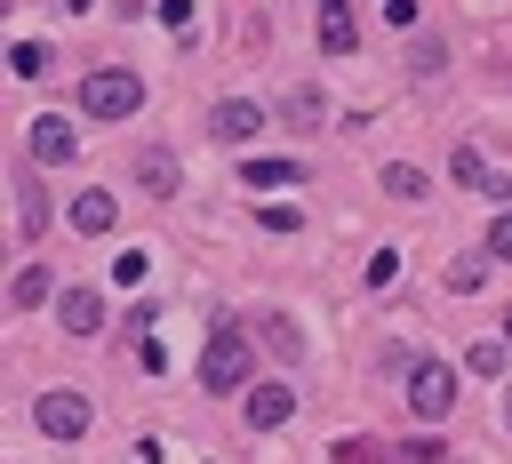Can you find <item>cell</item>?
Listing matches in <instances>:
<instances>
[{
  "instance_id": "6da1fadb",
  "label": "cell",
  "mask_w": 512,
  "mask_h": 464,
  "mask_svg": "<svg viewBox=\"0 0 512 464\" xmlns=\"http://www.w3.org/2000/svg\"><path fill=\"white\" fill-rule=\"evenodd\" d=\"M136 104H144V80H136V72H112V64H104V72L80 80V112H88V120H128Z\"/></svg>"
},
{
  "instance_id": "7a4b0ae2",
  "label": "cell",
  "mask_w": 512,
  "mask_h": 464,
  "mask_svg": "<svg viewBox=\"0 0 512 464\" xmlns=\"http://www.w3.org/2000/svg\"><path fill=\"white\" fill-rule=\"evenodd\" d=\"M248 344H240V328H216L208 336V352H200V384L208 392H248Z\"/></svg>"
},
{
  "instance_id": "3957f363",
  "label": "cell",
  "mask_w": 512,
  "mask_h": 464,
  "mask_svg": "<svg viewBox=\"0 0 512 464\" xmlns=\"http://www.w3.org/2000/svg\"><path fill=\"white\" fill-rule=\"evenodd\" d=\"M448 400H456V368H440V360H408V408L432 424V416H448Z\"/></svg>"
},
{
  "instance_id": "277c9868",
  "label": "cell",
  "mask_w": 512,
  "mask_h": 464,
  "mask_svg": "<svg viewBox=\"0 0 512 464\" xmlns=\"http://www.w3.org/2000/svg\"><path fill=\"white\" fill-rule=\"evenodd\" d=\"M32 424H40L48 440H80V432H88V400H80V392H40V400H32Z\"/></svg>"
},
{
  "instance_id": "5b68a950",
  "label": "cell",
  "mask_w": 512,
  "mask_h": 464,
  "mask_svg": "<svg viewBox=\"0 0 512 464\" xmlns=\"http://www.w3.org/2000/svg\"><path fill=\"white\" fill-rule=\"evenodd\" d=\"M240 416H248V432H280V424L296 416V392H288V384H248V392H240Z\"/></svg>"
},
{
  "instance_id": "8992f818",
  "label": "cell",
  "mask_w": 512,
  "mask_h": 464,
  "mask_svg": "<svg viewBox=\"0 0 512 464\" xmlns=\"http://www.w3.org/2000/svg\"><path fill=\"white\" fill-rule=\"evenodd\" d=\"M264 128V104H248V96H224V104H208V136L216 144H248Z\"/></svg>"
},
{
  "instance_id": "52a82bcc",
  "label": "cell",
  "mask_w": 512,
  "mask_h": 464,
  "mask_svg": "<svg viewBox=\"0 0 512 464\" xmlns=\"http://www.w3.org/2000/svg\"><path fill=\"white\" fill-rule=\"evenodd\" d=\"M32 160H48V168L72 160V120H64V112H40V120H32Z\"/></svg>"
},
{
  "instance_id": "ba28073f",
  "label": "cell",
  "mask_w": 512,
  "mask_h": 464,
  "mask_svg": "<svg viewBox=\"0 0 512 464\" xmlns=\"http://www.w3.org/2000/svg\"><path fill=\"white\" fill-rule=\"evenodd\" d=\"M136 184L168 200V192H176V152H168V144H144V152H136Z\"/></svg>"
},
{
  "instance_id": "9c48e42d",
  "label": "cell",
  "mask_w": 512,
  "mask_h": 464,
  "mask_svg": "<svg viewBox=\"0 0 512 464\" xmlns=\"http://www.w3.org/2000/svg\"><path fill=\"white\" fill-rule=\"evenodd\" d=\"M56 320H64L72 336H96V328H104V296H96V288H64V312H56Z\"/></svg>"
},
{
  "instance_id": "30bf717a",
  "label": "cell",
  "mask_w": 512,
  "mask_h": 464,
  "mask_svg": "<svg viewBox=\"0 0 512 464\" xmlns=\"http://www.w3.org/2000/svg\"><path fill=\"white\" fill-rule=\"evenodd\" d=\"M352 40H360V32H352V8H344V0H320V48H328V56H352Z\"/></svg>"
},
{
  "instance_id": "8fae6325",
  "label": "cell",
  "mask_w": 512,
  "mask_h": 464,
  "mask_svg": "<svg viewBox=\"0 0 512 464\" xmlns=\"http://www.w3.org/2000/svg\"><path fill=\"white\" fill-rule=\"evenodd\" d=\"M16 232H24V240L48 232V192H40V184H16Z\"/></svg>"
},
{
  "instance_id": "7c38bea8",
  "label": "cell",
  "mask_w": 512,
  "mask_h": 464,
  "mask_svg": "<svg viewBox=\"0 0 512 464\" xmlns=\"http://www.w3.org/2000/svg\"><path fill=\"white\" fill-rule=\"evenodd\" d=\"M264 344H272V360H288V368L304 360V336H296V320H288V312H264Z\"/></svg>"
},
{
  "instance_id": "4fadbf2b",
  "label": "cell",
  "mask_w": 512,
  "mask_h": 464,
  "mask_svg": "<svg viewBox=\"0 0 512 464\" xmlns=\"http://www.w3.org/2000/svg\"><path fill=\"white\" fill-rule=\"evenodd\" d=\"M112 216H120L112 192H80V200H72V224H80V232H112Z\"/></svg>"
},
{
  "instance_id": "5bb4252c",
  "label": "cell",
  "mask_w": 512,
  "mask_h": 464,
  "mask_svg": "<svg viewBox=\"0 0 512 464\" xmlns=\"http://www.w3.org/2000/svg\"><path fill=\"white\" fill-rule=\"evenodd\" d=\"M240 184H256V192H272V184H296V160H248V168H240Z\"/></svg>"
},
{
  "instance_id": "9a60e30c",
  "label": "cell",
  "mask_w": 512,
  "mask_h": 464,
  "mask_svg": "<svg viewBox=\"0 0 512 464\" xmlns=\"http://www.w3.org/2000/svg\"><path fill=\"white\" fill-rule=\"evenodd\" d=\"M288 128H320V88H288Z\"/></svg>"
},
{
  "instance_id": "2e32d148",
  "label": "cell",
  "mask_w": 512,
  "mask_h": 464,
  "mask_svg": "<svg viewBox=\"0 0 512 464\" xmlns=\"http://www.w3.org/2000/svg\"><path fill=\"white\" fill-rule=\"evenodd\" d=\"M448 168H456V184H480V192H488V184H496V176H488V168H480V152H472V144H456V160H448Z\"/></svg>"
},
{
  "instance_id": "e0dca14e",
  "label": "cell",
  "mask_w": 512,
  "mask_h": 464,
  "mask_svg": "<svg viewBox=\"0 0 512 464\" xmlns=\"http://www.w3.org/2000/svg\"><path fill=\"white\" fill-rule=\"evenodd\" d=\"M384 184H392V192H400V200H424V192H432V184H424V176H416V168H408V160H392V168H384Z\"/></svg>"
},
{
  "instance_id": "ac0fdd59",
  "label": "cell",
  "mask_w": 512,
  "mask_h": 464,
  "mask_svg": "<svg viewBox=\"0 0 512 464\" xmlns=\"http://www.w3.org/2000/svg\"><path fill=\"white\" fill-rule=\"evenodd\" d=\"M40 296H48V272H40V264H24V272H16V288H8V304H40Z\"/></svg>"
},
{
  "instance_id": "d6986e66",
  "label": "cell",
  "mask_w": 512,
  "mask_h": 464,
  "mask_svg": "<svg viewBox=\"0 0 512 464\" xmlns=\"http://www.w3.org/2000/svg\"><path fill=\"white\" fill-rule=\"evenodd\" d=\"M480 272H488V264H480V256H456V264H448V288H456V296H464V288H480Z\"/></svg>"
},
{
  "instance_id": "ffe728a7",
  "label": "cell",
  "mask_w": 512,
  "mask_h": 464,
  "mask_svg": "<svg viewBox=\"0 0 512 464\" xmlns=\"http://www.w3.org/2000/svg\"><path fill=\"white\" fill-rule=\"evenodd\" d=\"M464 368H472V376H496V368H504V344H472Z\"/></svg>"
},
{
  "instance_id": "44dd1931",
  "label": "cell",
  "mask_w": 512,
  "mask_h": 464,
  "mask_svg": "<svg viewBox=\"0 0 512 464\" xmlns=\"http://www.w3.org/2000/svg\"><path fill=\"white\" fill-rule=\"evenodd\" d=\"M16 72H24V80H40V72H48V48H40V40H24V48H16Z\"/></svg>"
},
{
  "instance_id": "7402d4cb",
  "label": "cell",
  "mask_w": 512,
  "mask_h": 464,
  "mask_svg": "<svg viewBox=\"0 0 512 464\" xmlns=\"http://www.w3.org/2000/svg\"><path fill=\"white\" fill-rule=\"evenodd\" d=\"M336 464H384V448H376V440H344V448H336Z\"/></svg>"
},
{
  "instance_id": "603a6c76",
  "label": "cell",
  "mask_w": 512,
  "mask_h": 464,
  "mask_svg": "<svg viewBox=\"0 0 512 464\" xmlns=\"http://www.w3.org/2000/svg\"><path fill=\"white\" fill-rule=\"evenodd\" d=\"M488 256H504V264H512V216H496V232H488Z\"/></svg>"
},
{
  "instance_id": "cb8c5ba5",
  "label": "cell",
  "mask_w": 512,
  "mask_h": 464,
  "mask_svg": "<svg viewBox=\"0 0 512 464\" xmlns=\"http://www.w3.org/2000/svg\"><path fill=\"white\" fill-rule=\"evenodd\" d=\"M160 24H176V32H184V24H192V0H160Z\"/></svg>"
},
{
  "instance_id": "d4e9b609",
  "label": "cell",
  "mask_w": 512,
  "mask_h": 464,
  "mask_svg": "<svg viewBox=\"0 0 512 464\" xmlns=\"http://www.w3.org/2000/svg\"><path fill=\"white\" fill-rule=\"evenodd\" d=\"M384 8V24H416V0H376Z\"/></svg>"
},
{
  "instance_id": "484cf974",
  "label": "cell",
  "mask_w": 512,
  "mask_h": 464,
  "mask_svg": "<svg viewBox=\"0 0 512 464\" xmlns=\"http://www.w3.org/2000/svg\"><path fill=\"white\" fill-rule=\"evenodd\" d=\"M504 424H512V392H504Z\"/></svg>"
}]
</instances>
